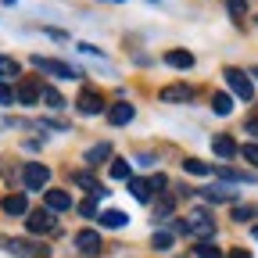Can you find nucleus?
I'll use <instances>...</instances> for the list:
<instances>
[{
    "mask_svg": "<svg viewBox=\"0 0 258 258\" xmlns=\"http://www.w3.org/2000/svg\"><path fill=\"white\" fill-rule=\"evenodd\" d=\"M4 212H8V215H29L25 194H8V198H4Z\"/></svg>",
    "mask_w": 258,
    "mask_h": 258,
    "instance_id": "11",
    "label": "nucleus"
},
{
    "mask_svg": "<svg viewBox=\"0 0 258 258\" xmlns=\"http://www.w3.org/2000/svg\"><path fill=\"white\" fill-rule=\"evenodd\" d=\"M251 76H254V79H258V69H251Z\"/></svg>",
    "mask_w": 258,
    "mask_h": 258,
    "instance_id": "35",
    "label": "nucleus"
},
{
    "mask_svg": "<svg viewBox=\"0 0 258 258\" xmlns=\"http://www.w3.org/2000/svg\"><path fill=\"white\" fill-rule=\"evenodd\" d=\"M129 118H133V104H129V101H118V104L108 108V122L111 125H125Z\"/></svg>",
    "mask_w": 258,
    "mask_h": 258,
    "instance_id": "9",
    "label": "nucleus"
},
{
    "mask_svg": "<svg viewBox=\"0 0 258 258\" xmlns=\"http://www.w3.org/2000/svg\"><path fill=\"white\" fill-rule=\"evenodd\" d=\"M47 208L50 212H69L72 208V198L64 190H47Z\"/></svg>",
    "mask_w": 258,
    "mask_h": 258,
    "instance_id": "12",
    "label": "nucleus"
},
{
    "mask_svg": "<svg viewBox=\"0 0 258 258\" xmlns=\"http://www.w3.org/2000/svg\"><path fill=\"white\" fill-rule=\"evenodd\" d=\"M151 186H154V190H165V186H169V179H165V176H154V179H151Z\"/></svg>",
    "mask_w": 258,
    "mask_h": 258,
    "instance_id": "32",
    "label": "nucleus"
},
{
    "mask_svg": "<svg viewBox=\"0 0 258 258\" xmlns=\"http://www.w3.org/2000/svg\"><path fill=\"white\" fill-rule=\"evenodd\" d=\"M240 154L251 161V165H258V144H247V147H240Z\"/></svg>",
    "mask_w": 258,
    "mask_h": 258,
    "instance_id": "29",
    "label": "nucleus"
},
{
    "mask_svg": "<svg viewBox=\"0 0 258 258\" xmlns=\"http://www.w3.org/2000/svg\"><path fill=\"white\" fill-rule=\"evenodd\" d=\"M0 104H15V90L0 83Z\"/></svg>",
    "mask_w": 258,
    "mask_h": 258,
    "instance_id": "31",
    "label": "nucleus"
},
{
    "mask_svg": "<svg viewBox=\"0 0 258 258\" xmlns=\"http://www.w3.org/2000/svg\"><path fill=\"white\" fill-rule=\"evenodd\" d=\"M212 151H215L219 158H233V154H240V147L233 144V137H215V140H212Z\"/></svg>",
    "mask_w": 258,
    "mask_h": 258,
    "instance_id": "14",
    "label": "nucleus"
},
{
    "mask_svg": "<svg viewBox=\"0 0 258 258\" xmlns=\"http://www.w3.org/2000/svg\"><path fill=\"white\" fill-rule=\"evenodd\" d=\"M43 104H47V108H61V104H64V97H61L57 90H43Z\"/></svg>",
    "mask_w": 258,
    "mask_h": 258,
    "instance_id": "25",
    "label": "nucleus"
},
{
    "mask_svg": "<svg viewBox=\"0 0 258 258\" xmlns=\"http://www.w3.org/2000/svg\"><path fill=\"white\" fill-rule=\"evenodd\" d=\"M79 215L93 219V215H97V201H93V198H90V201H83V205H79Z\"/></svg>",
    "mask_w": 258,
    "mask_h": 258,
    "instance_id": "30",
    "label": "nucleus"
},
{
    "mask_svg": "<svg viewBox=\"0 0 258 258\" xmlns=\"http://www.w3.org/2000/svg\"><path fill=\"white\" fill-rule=\"evenodd\" d=\"M97 219H101V226H108V230H122V226L129 222L125 212H118V208H108V212H101Z\"/></svg>",
    "mask_w": 258,
    "mask_h": 258,
    "instance_id": "15",
    "label": "nucleus"
},
{
    "mask_svg": "<svg viewBox=\"0 0 258 258\" xmlns=\"http://www.w3.org/2000/svg\"><path fill=\"white\" fill-rule=\"evenodd\" d=\"M111 179H133V176H129V161H111Z\"/></svg>",
    "mask_w": 258,
    "mask_h": 258,
    "instance_id": "21",
    "label": "nucleus"
},
{
    "mask_svg": "<svg viewBox=\"0 0 258 258\" xmlns=\"http://www.w3.org/2000/svg\"><path fill=\"white\" fill-rule=\"evenodd\" d=\"M22 183H25V186H32V190H40V186H47V183H50V169H47V165H40V161H29V165L22 169Z\"/></svg>",
    "mask_w": 258,
    "mask_h": 258,
    "instance_id": "4",
    "label": "nucleus"
},
{
    "mask_svg": "<svg viewBox=\"0 0 258 258\" xmlns=\"http://www.w3.org/2000/svg\"><path fill=\"white\" fill-rule=\"evenodd\" d=\"M251 233H254V237H258V226H254V230H251Z\"/></svg>",
    "mask_w": 258,
    "mask_h": 258,
    "instance_id": "36",
    "label": "nucleus"
},
{
    "mask_svg": "<svg viewBox=\"0 0 258 258\" xmlns=\"http://www.w3.org/2000/svg\"><path fill=\"white\" fill-rule=\"evenodd\" d=\"M194 254H198V258H222V251H219L215 244H198V247H194Z\"/></svg>",
    "mask_w": 258,
    "mask_h": 258,
    "instance_id": "22",
    "label": "nucleus"
},
{
    "mask_svg": "<svg viewBox=\"0 0 258 258\" xmlns=\"http://www.w3.org/2000/svg\"><path fill=\"white\" fill-rule=\"evenodd\" d=\"M183 226H186L190 233H212V230H215V222H212V215H208V212H194Z\"/></svg>",
    "mask_w": 258,
    "mask_h": 258,
    "instance_id": "7",
    "label": "nucleus"
},
{
    "mask_svg": "<svg viewBox=\"0 0 258 258\" xmlns=\"http://www.w3.org/2000/svg\"><path fill=\"white\" fill-rule=\"evenodd\" d=\"M151 244H154L158 251H169V247H172V233H154Z\"/></svg>",
    "mask_w": 258,
    "mask_h": 258,
    "instance_id": "26",
    "label": "nucleus"
},
{
    "mask_svg": "<svg viewBox=\"0 0 258 258\" xmlns=\"http://www.w3.org/2000/svg\"><path fill=\"white\" fill-rule=\"evenodd\" d=\"M129 194H133L137 201L147 205V201L154 198V186H151V179H129Z\"/></svg>",
    "mask_w": 258,
    "mask_h": 258,
    "instance_id": "13",
    "label": "nucleus"
},
{
    "mask_svg": "<svg viewBox=\"0 0 258 258\" xmlns=\"http://www.w3.org/2000/svg\"><path fill=\"white\" fill-rule=\"evenodd\" d=\"M226 83H230V90L240 97V101H254V83L247 79V72H240V69H226Z\"/></svg>",
    "mask_w": 258,
    "mask_h": 258,
    "instance_id": "2",
    "label": "nucleus"
},
{
    "mask_svg": "<svg viewBox=\"0 0 258 258\" xmlns=\"http://www.w3.org/2000/svg\"><path fill=\"white\" fill-rule=\"evenodd\" d=\"M76 247H79L83 254H97V251H101V237H97L93 230H83V233L76 237Z\"/></svg>",
    "mask_w": 258,
    "mask_h": 258,
    "instance_id": "10",
    "label": "nucleus"
},
{
    "mask_svg": "<svg viewBox=\"0 0 258 258\" xmlns=\"http://www.w3.org/2000/svg\"><path fill=\"white\" fill-rule=\"evenodd\" d=\"M8 251H15V254H36V258L47 254L43 244H22V240H8Z\"/></svg>",
    "mask_w": 258,
    "mask_h": 258,
    "instance_id": "17",
    "label": "nucleus"
},
{
    "mask_svg": "<svg viewBox=\"0 0 258 258\" xmlns=\"http://www.w3.org/2000/svg\"><path fill=\"white\" fill-rule=\"evenodd\" d=\"M183 169H186L190 176H208V172H212L205 161H198V158H186V161H183Z\"/></svg>",
    "mask_w": 258,
    "mask_h": 258,
    "instance_id": "20",
    "label": "nucleus"
},
{
    "mask_svg": "<svg viewBox=\"0 0 258 258\" xmlns=\"http://www.w3.org/2000/svg\"><path fill=\"white\" fill-rule=\"evenodd\" d=\"M226 258H251V251H244V247H237V251H230Z\"/></svg>",
    "mask_w": 258,
    "mask_h": 258,
    "instance_id": "34",
    "label": "nucleus"
},
{
    "mask_svg": "<svg viewBox=\"0 0 258 258\" xmlns=\"http://www.w3.org/2000/svg\"><path fill=\"white\" fill-rule=\"evenodd\" d=\"M32 69H43V72H50V76H57V79H76L79 72L72 69V64H64V61H57V57H32Z\"/></svg>",
    "mask_w": 258,
    "mask_h": 258,
    "instance_id": "3",
    "label": "nucleus"
},
{
    "mask_svg": "<svg viewBox=\"0 0 258 258\" xmlns=\"http://www.w3.org/2000/svg\"><path fill=\"white\" fill-rule=\"evenodd\" d=\"M194 97V90L190 86H183V83H176V86H165L161 90V101H169V104H186Z\"/></svg>",
    "mask_w": 258,
    "mask_h": 258,
    "instance_id": "8",
    "label": "nucleus"
},
{
    "mask_svg": "<svg viewBox=\"0 0 258 258\" xmlns=\"http://www.w3.org/2000/svg\"><path fill=\"white\" fill-rule=\"evenodd\" d=\"M254 215H258V212H254L251 205H237V208H233V219H237V222H247V219H254Z\"/></svg>",
    "mask_w": 258,
    "mask_h": 258,
    "instance_id": "24",
    "label": "nucleus"
},
{
    "mask_svg": "<svg viewBox=\"0 0 258 258\" xmlns=\"http://www.w3.org/2000/svg\"><path fill=\"white\" fill-rule=\"evenodd\" d=\"M111 158V144H93L90 151H86V161L90 165H101V161H108Z\"/></svg>",
    "mask_w": 258,
    "mask_h": 258,
    "instance_id": "18",
    "label": "nucleus"
},
{
    "mask_svg": "<svg viewBox=\"0 0 258 258\" xmlns=\"http://www.w3.org/2000/svg\"><path fill=\"white\" fill-rule=\"evenodd\" d=\"M0 76H18V64L11 57H0Z\"/></svg>",
    "mask_w": 258,
    "mask_h": 258,
    "instance_id": "28",
    "label": "nucleus"
},
{
    "mask_svg": "<svg viewBox=\"0 0 258 258\" xmlns=\"http://www.w3.org/2000/svg\"><path fill=\"white\" fill-rule=\"evenodd\" d=\"M25 226H29V233H54V230H57V215H54L50 208L29 212V215H25Z\"/></svg>",
    "mask_w": 258,
    "mask_h": 258,
    "instance_id": "1",
    "label": "nucleus"
},
{
    "mask_svg": "<svg viewBox=\"0 0 258 258\" xmlns=\"http://www.w3.org/2000/svg\"><path fill=\"white\" fill-rule=\"evenodd\" d=\"M43 97V90H40V83H32V79H25L18 90H15V104H36Z\"/></svg>",
    "mask_w": 258,
    "mask_h": 258,
    "instance_id": "6",
    "label": "nucleus"
},
{
    "mask_svg": "<svg viewBox=\"0 0 258 258\" xmlns=\"http://www.w3.org/2000/svg\"><path fill=\"white\" fill-rule=\"evenodd\" d=\"M219 179H230V183H247L251 176H244V172H233V169H219Z\"/></svg>",
    "mask_w": 258,
    "mask_h": 258,
    "instance_id": "27",
    "label": "nucleus"
},
{
    "mask_svg": "<svg viewBox=\"0 0 258 258\" xmlns=\"http://www.w3.org/2000/svg\"><path fill=\"white\" fill-rule=\"evenodd\" d=\"M205 198H208V201H233V190H219V186H212V190H205Z\"/></svg>",
    "mask_w": 258,
    "mask_h": 258,
    "instance_id": "23",
    "label": "nucleus"
},
{
    "mask_svg": "<svg viewBox=\"0 0 258 258\" xmlns=\"http://www.w3.org/2000/svg\"><path fill=\"white\" fill-rule=\"evenodd\" d=\"M8 4H15V0H8Z\"/></svg>",
    "mask_w": 258,
    "mask_h": 258,
    "instance_id": "38",
    "label": "nucleus"
},
{
    "mask_svg": "<svg viewBox=\"0 0 258 258\" xmlns=\"http://www.w3.org/2000/svg\"><path fill=\"white\" fill-rule=\"evenodd\" d=\"M76 104H79V111H83V115H101V111H104V97L97 93V90H83Z\"/></svg>",
    "mask_w": 258,
    "mask_h": 258,
    "instance_id": "5",
    "label": "nucleus"
},
{
    "mask_svg": "<svg viewBox=\"0 0 258 258\" xmlns=\"http://www.w3.org/2000/svg\"><path fill=\"white\" fill-rule=\"evenodd\" d=\"M233 4H244V0H233Z\"/></svg>",
    "mask_w": 258,
    "mask_h": 258,
    "instance_id": "37",
    "label": "nucleus"
},
{
    "mask_svg": "<svg viewBox=\"0 0 258 258\" xmlns=\"http://www.w3.org/2000/svg\"><path fill=\"white\" fill-rule=\"evenodd\" d=\"M247 133H251V137H258V115H254V118H247Z\"/></svg>",
    "mask_w": 258,
    "mask_h": 258,
    "instance_id": "33",
    "label": "nucleus"
},
{
    "mask_svg": "<svg viewBox=\"0 0 258 258\" xmlns=\"http://www.w3.org/2000/svg\"><path fill=\"white\" fill-rule=\"evenodd\" d=\"M165 64H172V69H194V54L190 50H169Z\"/></svg>",
    "mask_w": 258,
    "mask_h": 258,
    "instance_id": "16",
    "label": "nucleus"
},
{
    "mask_svg": "<svg viewBox=\"0 0 258 258\" xmlns=\"http://www.w3.org/2000/svg\"><path fill=\"white\" fill-rule=\"evenodd\" d=\"M212 111H215V115H230V111H233V97H230V93H215V97H212Z\"/></svg>",
    "mask_w": 258,
    "mask_h": 258,
    "instance_id": "19",
    "label": "nucleus"
}]
</instances>
